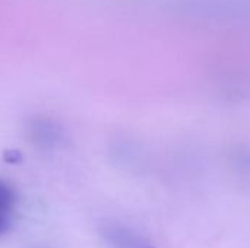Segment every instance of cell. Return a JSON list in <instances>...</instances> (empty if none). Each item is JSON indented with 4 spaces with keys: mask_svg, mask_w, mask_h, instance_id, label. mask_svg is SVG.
<instances>
[{
    "mask_svg": "<svg viewBox=\"0 0 250 248\" xmlns=\"http://www.w3.org/2000/svg\"><path fill=\"white\" fill-rule=\"evenodd\" d=\"M10 225H12L10 212H0V237L10 229Z\"/></svg>",
    "mask_w": 250,
    "mask_h": 248,
    "instance_id": "cell-3",
    "label": "cell"
},
{
    "mask_svg": "<svg viewBox=\"0 0 250 248\" xmlns=\"http://www.w3.org/2000/svg\"><path fill=\"white\" fill-rule=\"evenodd\" d=\"M101 237L110 248H154L136 231L120 224H104Z\"/></svg>",
    "mask_w": 250,
    "mask_h": 248,
    "instance_id": "cell-1",
    "label": "cell"
},
{
    "mask_svg": "<svg viewBox=\"0 0 250 248\" xmlns=\"http://www.w3.org/2000/svg\"><path fill=\"white\" fill-rule=\"evenodd\" d=\"M13 200H15V196L12 190L3 183H0V212H10Z\"/></svg>",
    "mask_w": 250,
    "mask_h": 248,
    "instance_id": "cell-2",
    "label": "cell"
}]
</instances>
